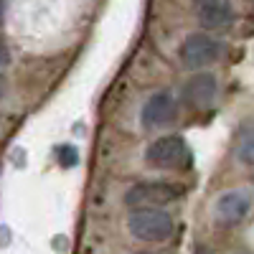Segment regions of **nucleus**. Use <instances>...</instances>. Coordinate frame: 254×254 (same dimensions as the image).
I'll return each mask as SVG.
<instances>
[{
    "label": "nucleus",
    "instance_id": "nucleus-1",
    "mask_svg": "<svg viewBox=\"0 0 254 254\" xmlns=\"http://www.w3.org/2000/svg\"><path fill=\"white\" fill-rule=\"evenodd\" d=\"M127 231L137 242L158 244V242H168L173 237L176 221L160 206H140V208H132V214L127 216Z\"/></svg>",
    "mask_w": 254,
    "mask_h": 254
},
{
    "label": "nucleus",
    "instance_id": "nucleus-2",
    "mask_svg": "<svg viewBox=\"0 0 254 254\" xmlns=\"http://www.w3.org/2000/svg\"><path fill=\"white\" fill-rule=\"evenodd\" d=\"M145 160L163 171H186L193 165V153L181 135H165L147 145Z\"/></svg>",
    "mask_w": 254,
    "mask_h": 254
},
{
    "label": "nucleus",
    "instance_id": "nucleus-3",
    "mask_svg": "<svg viewBox=\"0 0 254 254\" xmlns=\"http://www.w3.org/2000/svg\"><path fill=\"white\" fill-rule=\"evenodd\" d=\"M183 186H176V183H165V181H153V183H137L127 190L125 196V203L132 206V208H140V206H165L176 198L183 196Z\"/></svg>",
    "mask_w": 254,
    "mask_h": 254
},
{
    "label": "nucleus",
    "instance_id": "nucleus-4",
    "mask_svg": "<svg viewBox=\"0 0 254 254\" xmlns=\"http://www.w3.org/2000/svg\"><path fill=\"white\" fill-rule=\"evenodd\" d=\"M221 41H216L208 33H190L183 44H181V61L188 69H203L208 64H214L221 56Z\"/></svg>",
    "mask_w": 254,
    "mask_h": 254
},
{
    "label": "nucleus",
    "instance_id": "nucleus-5",
    "mask_svg": "<svg viewBox=\"0 0 254 254\" xmlns=\"http://www.w3.org/2000/svg\"><path fill=\"white\" fill-rule=\"evenodd\" d=\"M176 115H178V102L173 99V94L158 92L145 102V107L140 112V122L145 130H160V127L171 125Z\"/></svg>",
    "mask_w": 254,
    "mask_h": 254
},
{
    "label": "nucleus",
    "instance_id": "nucleus-6",
    "mask_svg": "<svg viewBox=\"0 0 254 254\" xmlns=\"http://www.w3.org/2000/svg\"><path fill=\"white\" fill-rule=\"evenodd\" d=\"M249 206H252L249 193H244V190H226L224 196H219L214 206V216L221 226H237L247 219Z\"/></svg>",
    "mask_w": 254,
    "mask_h": 254
},
{
    "label": "nucleus",
    "instance_id": "nucleus-7",
    "mask_svg": "<svg viewBox=\"0 0 254 254\" xmlns=\"http://www.w3.org/2000/svg\"><path fill=\"white\" fill-rule=\"evenodd\" d=\"M196 15L201 20V26H206L208 31H221L231 23V3L229 0H193Z\"/></svg>",
    "mask_w": 254,
    "mask_h": 254
},
{
    "label": "nucleus",
    "instance_id": "nucleus-8",
    "mask_svg": "<svg viewBox=\"0 0 254 254\" xmlns=\"http://www.w3.org/2000/svg\"><path fill=\"white\" fill-rule=\"evenodd\" d=\"M216 97V79L211 74H196L186 84V99L196 107H206Z\"/></svg>",
    "mask_w": 254,
    "mask_h": 254
},
{
    "label": "nucleus",
    "instance_id": "nucleus-9",
    "mask_svg": "<svg viewBox=\"0 0 254 254\" xmlns=\"http://www.w3.org/2000/svg\"><path fill=\"white\" fill-rule=\"evenodd\" d=\"M239 158H242V163L254 165V130L249 135H244V140L239 145Z\"/></svg>",
    "mask_w": 254,
    "mask_h": 254
},
{
    "label": "nucleus",
    "instance_id": "nucleus-10",
    "mask_svg": "<svg viewBox=\"0 0 254 254\" xmlns=\"http://www.w3.org/2000/svg\"><path fill=\"white\" fill-rule=\"evenodd\" d=\"M76 160H79V155H76V147H69V145L59 147V163H61L64 168L76 165Z\"/></svg>",
    "mask_w": 254,
    "mask_h": 254
},
{
    "label": "nucleus",
    "instance_id": "nucleus-11",
    "mask_svg": "<svg viewBox=\"0 0 254 254\" xmlns=\"http://www.w3.org/2000/svg\"><path fill=\"white\" fill-rule=\"evenodd\" d=\"M8 66H10V51L0 44V71H5Z\"/></svg>",
    "mask_w": 254,
    "mask_h": 254
},
{
    "label": "nucleus",
    "instance_id": "nucleus-12",
    "mask_svg": "<svg viewBox=\"0 0 254 254\" xmlns=\"http://www.w3.org/2000/svg\"><path fill=\"white\" fill-rule=\"evenodd\" d=\"M0 97H3V81H0Z\"/></svg>",
    "mask_w": 254,
    "mask_h": 254
}]
</instances>
